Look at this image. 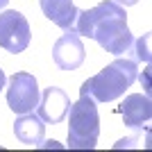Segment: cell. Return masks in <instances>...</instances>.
Masks as SVG:
<instances>
[{"mask_svg":"<svg viewBox=\"0 0 152 152\" xmlns=\"http://www.w3.org/2000/svg\"><path fill=\"white\" fill-rule=\"evenodd\" d=\"M75 32L80 37H89L98 41L102 50L121 57L132 50V32L127 27L125 7L114 0H102L91 9L77 12Z\"/></svg>","mask_w":152,"mask_h":152,"instance_id":"1","label":"cell"},{"mask_svg":"<svg viewBox=\"0 0 152 152\" xmlns=\"http://www.w3.org/2000/svg\"><path fill=\"white\" fill-rule=\"evenodd\" d=\"M136 77H139L136 61L127 57H118L116 61L107 64L98 75L89 77L82 84L80 95H89L95 102H111L125 95V91L136 82Z\"/></svg>","mask_w":152,"mask_h":152,"instance_id":"2","label":"cell"},{"mask_svg":"<svg viewBox=\"0 0 152 152\" xmlns=\"http://www.w3.org/2000/svg\"><path fill=\"white\" fill-rule=\"evenodd\" d=\"M68 118V148L70 150H93L100 136V116L95 100L89 95H80L75 104H70Z\"/></svg>","mask_w":152,"mask_h":152,"instance_id":"3","label":"cell"},{"mask_svg":"<svg viewBox=\"0 0 152 152\" xmlns=\"http://www.w3.org/2000/svg\"><path fill=\"white\" fill-rule=\"evenodd\" d=\"M32 30L27 18L16 9H7L0 14V48L12 55H18L30 45Z\"/></svg>","mask_w":152,"mask_h":152,"instance_id":"4","label":"cell"},{"mask_svg":"<svg viewBox=\"0 0 152 152\" xmlns=\"http://www.w3.org/2000/svg\"><path fill=\"white\" fill-rule=\"evenodd\" d=\"M41 91H39L37 77L32 73H14L7 84V104L14 114H27L34 111L39 104Z\"/></svg>","mask_w":152,"mask_h":152,"instance_id":"5","label":"cell"},{"mask_svg":"<svg viewBox=\"0 0 152 152\" xmlns=\"http://www.w3.org/2000/svg\"><path fill=\"white\" fill-rule=\"evenodd\" d=\"M52 59L61 70H77L86 59V50L75 30H64L52 45Z\"/></svg>","mask_w":152,"mask_h":152,"instance_id":"6","label":"cell"},{"mask_svg":"<svg viewBox=\"0 0 152 152\" xmlns=\"http://www.w3.org/2000/svg\"><path fill=\"white\" fill-rule=\"evenodd\" d=\"M37 109H39L37 114L41 116V121L55 125V123L66 118V114H68V109H70V98L59 86H48L43 91V95L39 98Z\"/></svg>","mask_w":152,"mask_h":152,"instance_id":"7","label":"cell"},{"mask_svg":"<svg viewBox=\"0 0 152 152\" xmlns=\"http://www.w3.org/2000/svg\"><path fill=\"white\" fill-rule=\"evenodd\" d=\"M118 111H121V116H123V121H125L127 127L139 129V127H143L145 123H150V118H152L150 95H148V93H132V95H127L125 100L121 102Z\"/></svg>","mask_w":152,"mask_h":152,"instance_id":"8","label":"cell"},{"mask_svg":"<svg viewBox=\"0 0 152 152\" xmlns=\"http://www.w3.org/2000/svg\"><path fill=\"white\" fill-rule=\"evenodd\" d=\"M41 12L48 20H52L61 30H75L77 7L73 0H39Z\"/></svg>","mask_w":152,"mask_h":152,"instance_id":"9","label":"cell"},{"mask_svg":"<svg viewBox=\"0 0 152 152\" xmlns=\"http://www.w3.org/2000/svg\"><path fill=\"white\" fill-rule=\"evenodd\" d=\"M14 134L20 143L25 145H41L45 136V123L41 121L39 114H18L16 123H14Z\"/></svg>","mask_w":152,"mask_h":152,"instance_id":"10","label":"cell"},{"mask_svg":"<svg viewBox=\"0 0 152 152\" xmlns=\"http://www.w3.org/2000/svg\"><path fill=\"white\" fill-rule=\"evenodd\" d=\"M132 48H134V61L150 64V32L143 34L139 41H132Z\"/></svg>","mask_w":152,"mask_h":152,"instance_id":"11","label":"cell"},{"mask_svg":"<svg viewBox=\"0 0 152 152\" xmlns=\"http://www.w3.org/2000/svg\"><path fill=\"white\" fill-rule=\"evenodd\" d=\"M114 2H118L121 7H132V5H136L139 0H114Z\"/></svg>","mask_w":152,"mask_h":152,"instance_id":"12","label":"cell"},{"mask_svg":"<svg viewBox=\"0 0 152 152\" xmlns=\"http://www.w3.org/2000/svg\"><path fill=\"white\" fill-rule=\"evenodd\" d=\"M5 84H7V77H5V70L0 68V91L5 89Z\"/></svg>","mask_w":152,"mask_h":152,"instance_id":"13","label":"cell"},{"mask_svg":"<svg viewBox=\"0 0 152 152\" xmlns=\"http://www.w3.org/2000/svg\"><path fill=\"white\" fill-rule=\"evenodd\" d=\"M7 2H9V0H0V9H5V7H7Z\"/></svg>","mask_w":152,"mask_h":152,"instance_id":"14","label":"cell"}]
</instances>
